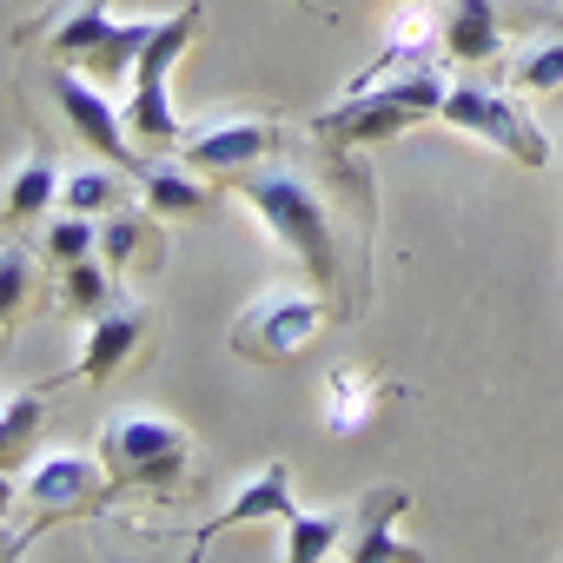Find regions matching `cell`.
<instances>
[{
	"instance_id": "6da1fadb",
	"label": "cell",
	"mask_w": 563,
	"mask_h": 563,
	"mask_svg": "<svg viewBox=\"0 0 563 563\" xmlns=\"http://www.w3.org/2000/svg\"><path fill=\"white\" fill-rule=\"evenodd\" d=\"M239 192H245V206L258 212V225L286 245L306 272H312V286L332 299L339 292V245H332V219H325V199L299 179V173H245L239 179Z\"/></svg>"
},
{
	"instance_id": "7a4b0ae2",
	"label": "cell",
	"mask_w": 563,
	"mask_h": 563,
	"mask_svg": "<svg viewBox=\"0 0 563 563\" xmlns=\"http://www.w3.org/2000/svg\"><path fill=\"white\" fill-rule=\"evenodd\" d=\"M444 107V80L431 67H411L385 87H365V93H339L325 113H319V133L339 140V146H378V140H398L411 133L418 120H438Z\"/></svg>"
},
{
	"instance_id": "3957f363",
	"label": "cell",
	"mask_w": 563,
	"mask_h": 563,
	"mask_svg": "<svg viewBox=\"0 0 563 563\" xmlns=\"http://www.w3.org/2000/svg\"><path fill=\"white\" fill-rule=\"evenodd\" d=\"M192 34H199V14L179 8L173 21L153 27V41H146L140 60H133V100L120 107V120H126V133H133L140 146H179V140H186V126H179V113H173V60L192 47Z\"/></svg>"
},
{
	"instance_id": "277c9868",
	"label": "cell",
	"mask_w": 563,
	"mask_h": 563,
	"mask_svg": "<svg viewBox=\"0 0 563 563\" xmlns=\"http://www.w3.org/2000/svg\"><path fill=\"white\" fill-rule=\"evenodd\" d=\"M186 457H192L186 431L166 424V418H153V411H120L100 431L107 484H126V490H179Z\"/></svg>"
},
{
	"instance_id": "5b68a950",
	"label": "cell",
	"mask_w": 563,
	"mask_h": 563,
	"mask_svg": "<svg viewBox=\"0 0 563 563\" xmlns=\"http://www.w3.org/2000/svg\"><path fill=\"white\" fill-rule=\"evenodd\" d=\"M438 120L457 126V133H471V140H490V146L510 153L517 166H550L543 126H537L530 107H517V93H504V87H471V80H457V87H444Z\"/></svg>"
},
{
	"instance_id": "8992f818",
	"label": "cell",
	"mask_w": 563,
	"mask_h": 563,
	"mask_svg": "<svg viewBox=\"0 0 563 563\" xmlns=\"http://www.w3.org/2000/svg\"><path fill=\"white\" fill-rule=\"evenodd\" d=\"M319 325H325V306L319 299H306V292H265V299H252L232 319L225 345L239 358H252V365H292L319 339Z\"/></svg>"
},
{
	"instance_id": "52a82bcc",
	"label": "cell",
	"mask_w": 563,
	"mask_h": 563,
	"mask_svg": "<svg viewBox=\"0 0 563 563\" xmlns=\"http://www.w3.org/2000/svg\"><path fill=\"white\" fill-rule=\"evenodd\" d=\"M54 100H60V113L74 120V133L100 153V159H113V166H126V173H140L146 179V159H133L126 153V120H120V107H107V93H100V80H87V74H74V67H54Z\"/></svg>"
},
{
	"instance_id": "ba28073f",
	"label": "cell",
	"mask_w": 563,
	"mask_h": 563,
	"mask_svg": "<svg viewBox=\"0 0 563 563\" xmlns=\"http://www.w3.org/2000/svg\"><path fill=\"white\" fill-rule=\"evenodd\" d=\"M100 484H107V464H100V457L47 451V457L27 471V484H21V497H27V510H34V530L54 523V517H67V510L100 504Z\"/></svg>"
},
{
	"instance_id": "9c48e42d",
	"label": "cell",
	"mask_w": 563,
	"mask_h": 563,
	"mask_svg": "<svg viewBox=\"0 0 563 563\" xmlns=\"http://www.w3.org/2000/svg\"><path fill=\"white\" fill-rule=\"evenodd\" d=\"M186 166L206 173V179H245L272 159L278 133L265 120H232V126H206V133H186Z\"/></svg>"
},
{
	"instance_id": "30bf717a",
	"label": "cell",
	"mask_w": 563,
	"mask_h": 563,
	"mask_svg": "<svg viewBox=\"0 0 563 563\" xmlns=\"http://www.w3.org/2000/svg\"><path fill=\"white\" fill-rule=\"evenodd\" d=\"M265 517H278V523H286L292 517V471L286 464H258V471H245L239 477V490H232V504L212 517V530L199 537V550L212 543V537H225V530H239V523H265Z\"/></svg>"
},
{
	"instance_id": "8fae6325",
	"label": "cell",
	"mask_w": 563,
	"mask_h": 563,
	"mask_svg": "<svg viewBox=\"0 0 563 563\" xmlns=\"http://www.w3.org/2000/svg\"><path fill=\"white\" fill-rule=\"evenodd\" d=\"M146 345V312H93L87 319V345L74 358V378H113L133 352Z\"/></svg>"
},
{
	"instance_id": "7c38bea8",
	"label": "cell",
	"mask_w": 563,
	"mask_h": 563,
	"mask_svg": "<svg viewBox=\"0 0 563 563\" xmlns=\"http://www.w3.org/2000/svg\"><path fill=\"white\" fill-rule=\"evenodd\" d=\"M444 54L477 67V60H497L504 54V21H497V0H451L444 14Z\"/></svg>"
},
{
	"instance_id": "4fadbf2b",
	"label": "cell",
	"mask_w": 563,
	"mask_h": 563,
	"mask_svg": "<svg viewBox=\"0 0 563 563\" xmlns=\"http://www.w3.org/2000/svg\"><path fill=\"white\" fill-rule=\"evenodd\" d=\"M398 510H405V490H372L365 510H358V543H352V563H391V556H418L411 537H398Z\"/></svg>"
},
{
	"instance_id": "5bb4252c",
	"label": "cell",
	"mask_w": 563,
	"mask_h": 563,
	"mask_svg": "<svg viewBox=\"0 0 563 563\" xmlns=\"http://www.w3.org/2000/svg\"><path fill=\"white\" fill-rule=\"evenodd\" d=\"M113 14H107V0H80V8H67L60 14V27L47 34V60L54 67H80V60H93L107 41H113Z\"/></svg>"
},
{
	"instance_id": "9a60e30c",
	"label": "cell",
	"mask_w": 563,
	"mask_h": 563,
	"mask_svg": "<svg viewBox=\"0 0 563 563\" xmlns=\"http://www.w3.org/2000/svg\"><path fill=\"white\" fill-rule=\"evenodd\" d=\"M159 252H166V245H159V232H153L140 212H126V206H120V212H107V219H100V258H107L113 272H140V265L153 272V265H159Z\"/></svg>"
},
{
	"instance_id": "2e32d148",
	"label": "cell",
	"mask_w": 563,
	"mask_h": 563,
	"mask_svg": "<svg viewBox=\"0 0 563 563\" xmlns=\"http://www.w3.org/2000/svg\"><path fill=\"white\" fill-rule=\"evenodd\" d=\"M146 212L153 219H199L212 212V186L179 166H146Z\"/></svg>"
},
{
	"instance_id": "e0dca14e",
	"label": "cell",
	"mask_w": 563,
	"mask_h": 563,
	"mask_svg": "<svg viewBox=\"0 0 563 563\" xmlns=\"http://www.w3.org/2000/svg\"><path fill=\"white\" fill-rule=\"evenodd\" d=\"M41 424H47V398H34V391H0V471H21L27 464Z\"/></svg>"
},
{
	"instance_id": "ac0fdd59",
	"label": "cell",
	"mask_w": 563,
	"mask_h": 563,
	"mask_svg": "<svg viewBox=\"0 0 563 563\" xmlns=\"http://www.w3.org/2000/svg\"><path fill=\"white\" fill-rule=\"evenodd\" d=\"M54 199H60V173H54V159H27V166H14L8 186H0V219L27 225V219H41Z\"/></svg>"
},
{
	"instance_id": "d6986e66",
	"label": "cell",
	"mask_w": 563,
	"mask_h": 563,
	"mask_svg": "<svg viewBox=\"0 0 563 563\" xmlns=\"http://www.w3.org/2000/svg\"><path fill=\"white\" fill-rule=\"evenodd\" d=\"M325 424H332V438H352V431L372 424V372L339 365L325 378Z\"/></svg>"
},
{
	"instance_id": "ffe728a7",
	"label": "cell",
	"mask_w": 563,
	"mask_h": 563,
	"mask_svg": "<svg viewBox=\"0 0 563 563\" xmlns=\"http://www.w3.org/2000/svg\"><path fill=\"white\" fill-rule=\"evenodd\" d=\"M60 272V312H74V319H93V312H107V292H113V265L93 252V258H80V265H54Z\"/></svg>"
},
{
	"instance_id": "44dd1931",
	"label": "cell",
	"mask_w": 563,
	"mask_h": 563,
	"mask_svg": "<svg viewBox=\"0 0 563 563\" xmlns=\"http://www.w3.org/2000/svg\"><path fill=\"white\" fill-rule=\"evenodd\" d=\"M339 550V517L332 510H292L286 517V563H319Z\"/></svg>"
},
{
	"instance_id": "7402d4cb",
	"label": "cell",
	"mask_w": 563,
	"mask_h": 563,
	"mask_svg": "<svg viewBox=\"0 0 563 563\" xmlns=\"http://www.w3.org/2000/svg\"><path fill=\"white\" fill-rule=\"evenodd\" d=\"M153 27H159V21H120V27H113V41L87 60V80H113V74H126V67L140 60V47L153 41Z\"/></svg>"
},
{
	"instance_id": "603a6c76",
	"label": "cell",
	"mask_w": 563,
	"mask_h": 563,
	"mask_svg": "<svg viewBox=\"0 0 563 563\" xmlns=\"http://www.w3.org/2000/svg\"><path fill=\"white\" fill-rule=\"evenodd\" d=\"M510 87L517 93H563V41H537L530 54H517Z\"/></svg>"
},
{
	"instance_id": "cb8c5ba5",
	"label": "cell",
	"mask_w": 563,
	"mask_h": 563,
	"mask_svg": "<svg viewBox=\"0 0 563 563\" xmlns=\"http://www.w3.org/2000/svg\"><path fill=\"white\" fill-rule=\"evenodd\" d=\"M60 206L67 212H120V186H113V173H100V166H87V173H74V179H60Z\"/></svg>"
},
{
	"instance_id": "d4e9b609",
	"label": "cell",
	"mask_w": 563,
	"mask_h": 563,
	"mask_svg": "<svg viewBox=\"0 0 563 563\" xmlns=\"http://www.w3.org/2000/svg\"><path fill=\"white\" fill-rule=\"evenodd\" d=\"M93 252H100V225H93L87 212H67V219L47 225V258H54V265H80V258H93Z\"/></svg>"
},
{
	"instance_id": "484cf974",
	"label": "cell",
	"mask_w": 563,
	"mask_h": 563,
	"mask_svg": "<svg viewBox=\"0 0 563 563\" xmlns=\"http://www.w3.org/2000/svg\"><path fill=\"white\" fill-rule=\"evenodd\" d=\"M27 292H34V265H27V252L8 245V252H0V312L14 319L27 306Z\"/></svg>"
},
{
	"instance_id": "4316f807",
	"label": "cell",
	"mask_w": 563,
	"mask_h": 563,
	"mask_svg": "<svg viewBox=\"0 0 563 563\" xmlns=\"http://www.w3.org/2000/svg\"><path fill=\"white\" fill-rule=\"evenodd\" d=\"M14 497H21V477H14V471H0V517L14 510Z\"/></svg>"
},
{
	"instance_id": "83f0119b",
	"label": "cell",
	"mask_w": 563,
	"mask_h": 563,
	"mask_svg": "<svg viewBox=\"0 0 563 563\" xmlns=\"http://www.w3.org/2000/svg\"><path fill=\"white\" fill-rule=\"evenodd\" d=\"M0 332H8V312H0Z\"/></svg>"
}]
</instances>
